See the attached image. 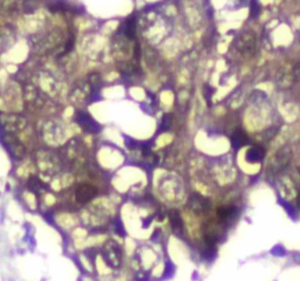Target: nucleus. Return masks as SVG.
<instances>
[{
  "label": "nucleus",
  "mask_w": 300,
  "mask_h": 281,
  "mask_svg": "<svg viewBox=\"0 0 300 281\" xmlns=\"http://www.w3.org/2000/svg\"><path fill=\"white\" fill-rule=\"evenodd\" d=\"M247 143H249V138H247V135L244 131H234V135L231 136V145H232V148L234 150H238L240 148H243Z\"/></svg>",
  "instance_id": "nucleus-6"
},
{
  "label": "nucleus",
  "mask_w": 300,
  "mask_h": 281,
  "mask_svg": "<svg viewBox=\"0 0 300 281\" xmlns=\"http://www.w3.org/2000/svg\"><path fill=\"white\" fill-rule=\"evenodd\" d=\"M236 46L241 53L245 54H252L256 51V35L252 32H243L237 38Z\"/></svg>",
  "instance_id": "nucleus-2"
},
{
  "label": "nucleus",
  "mask_w": 300,
  "mask_h": 281,
  "mask_svg": "<svg viewBox=\"0 0 300 281\" xmlns=\"http://www.w3.org/2000/svg\"><path fill=\"white\" fill-rule=\"evenodd\" d=\"M265 157V149L261 146H252L246 152V161L249 163H259Z\"/></svg>",
  "instance_id": "nucleus-5"
},
{
  "label": "nucleus",
  "mask_w": 300,
  "mask_h": 281,
  "mask_svg": "<svg viewBox=\"0 0 300 281\" xmlns=\"http://www.w3.org/2000/svg\"><path fill=\"white\" fill-rule=\"evenodd\" d=\"M298 205H299L300 207V192H299V196H298Z\"/></svg>",
  "instance_id": "nucleus-11"
},
{
  "label": "nucleus",
  "mask_w": 300,
  "mask_h": 281,
  "mask_svg": "<svg viewBox=\"0 0 300 281\" xmlns=\"http://www.w3.org/2000/svg\"><path fill=\"white\" fill-rule=\"evenodd\" d=\"M291 156H292V152L288 146H284L279 149L278 152L275 154V156L273 157V159L270 162L268 171L272 173H278L281 170H284L290 162Z\"/></svg>",
  "instance_id": "nucleus-1"
},
{
  "label": "nucleus",
  "mask_w": 300,
  "mask_h": 281,
  "mask_svg": "<svg viewBox=\"0 0 300 281\" xmlns=\"http://www.w3.org/2000/svg\"><path fill=\"white\" fill-rule=\"evenodd\" d=\"M260 5L257 0H251L250 1V18L251 19H256L258 18L260 14Z\"/></svg>",
  "instance_id": "nucleus-8"
},
{
  "label": "nucleus",
  "mask_w": 300,
  "mask_h": 281,
  "mask_svg": "<svg viewBox=\"0 0 300 281\" xmlns=\"http://www.w3.org/2000/svg\"><path fill=\"white\" fill-rule=\"evenodd\" d=\"M299 173H300V169H299Z\"/></svg>",
  "instance_id": "nucleus-13"
},
{
  "label": "nucleus",
  "mask_w": 300,
  "mask_h": 281,
  "mask_svg": "<svg viewBox=\"0 0 300 281\" xmlns=\"http://www.w3.org/2000/svg\"><path fill=\"white\" fill-rule=\"evenodd\" d=\"M292 75H293V78L295 81L300 78V63L294 66L293 70H292Z\"/></svg>",
  "instance_id": "nucleus-9"
},
{
  "label": "nucleus",
  "mask_w": 300,
  "mask_h": 281,
  "mask_svg": "<svg viewBox=\"0 0 300 281\" xmlns=\"http://www.w3.org/2000/svg\"><path fill=\"white\" fill-rule=\"evenodd\" d=\"M237 212V209L234 206H224V207H220L218 210V217H219L220 220H229V219H232L234 216Z\"/></svg>",
  "instance_id": "nucleus-7"
},
{
  "label": "nucleus",
  "mask_w": 300,
  "mask_h": 281,
  "mask_svg": "<svg viewBox=\"0 0 300 281\" xmlns=\"http://www.w3.org/2000/svg\"><path fill=\"white\" fill-rule=\"evenodd\" d=\"M299 44H300V34H299Z\"/></svg>",
  "instance_id": "nucleus-12"
},
{
  "label": "nucleus",
  "mask_w": 300,
  "mask_h": 281,
  "mask_svg": "<svg viewBox=\"0 0 300 281\" xmlns=\"http://www.w3.org/2000/svg\"><path fill=\"white\" fill-rule=\"evenodd\" d=\"M214 93V90H212V88H209L207 87V92H205V97H207V100L209 101L210 100V97H211V94Z\"/></svg>",
  "instance_id": "nucleus-10"
},
{
  "label": "nucleus",
  "mask_w": 300,
  "mask_h": 281,
  "mask_svg": "<svg viewBox=\"0 0 300 281\" xmlns=\"http://www.w3.org/2000/svg\"><path fill=\"white\" fill-rule=\"evenodd\" d=\"M96 195H97L96 188H94L93 185H89V184H82V185H80L76 189V192H75L76 200L81 204H86L88 202H90Z\"/></svg>",
  "instance_id": "nucleus-3"
},
{
  "label": "nucleus",
  "mask_w": 300,
  "mask_h": 281,
  "mask_svg": "<svg viewBox=\"0 0 300 281\" xmlns=\"http://www.w3.org/2000/svg\"><path fill=\"white\" fill-rule=\"evenodd\" d=\"M189 205H190L191 210L195 211L196 213H200V212H204V211L210 209V202L207 198L199 196V195L191 196L190 200H189Z\"/></svg>",
  "instance_id": "nucleus-4"
}]
</instances>
